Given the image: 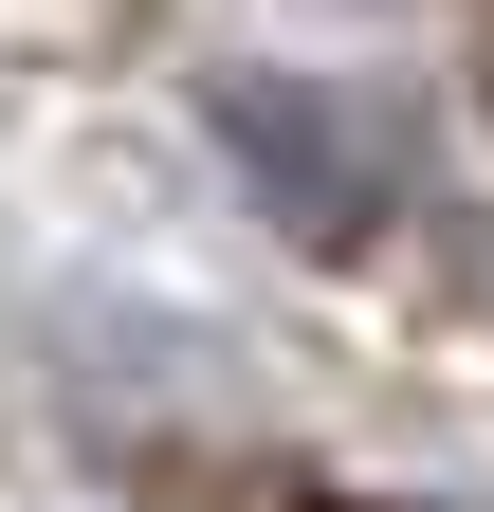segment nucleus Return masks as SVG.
I'll return each instance as SVG.
<instances>
[{"mask_svg":"<svg viewBox=\"0 0 494 512\" xmlns=\"http://www.w3.org/2000/svg\"><path fill=\"white\" fill-rule=\"evenodd\" d=\"M202 110H220L238 183H257L312 256H366V238L403 220V110H366V92H330V74H220Z\"/></svg>","mask_w":494,"mask_h":512,"instance_id":"obj_1","label":"nucleus"},{"mask_svg":"<svg viewBox=\"0 0 494 512\" xmlns=\"http://www.w3.org/2000/svg\"><path fill=\"white\" fill-rule=\"evenodd\" d=\"M312 512H403V494H312Z\"/></svg>","mask_w":494,"mask_h":512,"instance_id":"obj_2","label":"nucleus"}]
</instances>
